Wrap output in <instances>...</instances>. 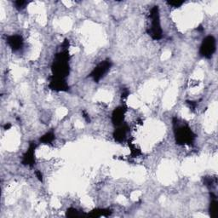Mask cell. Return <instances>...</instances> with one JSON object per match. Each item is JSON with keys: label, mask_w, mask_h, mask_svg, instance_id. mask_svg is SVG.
I'll return each instance as SVG.
<instances>
[{"label": "cell", "mask_w": 218, "mask_h": 218, "mask_svg": "<svg viewBox=\"0 0 218 218\" xmlns=\"http://www.w3.org/2000/svg\"><path fill=\"white\" fill-rule=\"evenodd\" d=\"M201 50L204 56H211L213 51L215 50V39L213 37H208L203 43Z\"/></svg>", "instance_id": "cell-1"}, {"label": "cell", "mask_w": 218, "mask_h": 218, "mask_svg": "<svg viewBox=\"0 0 218 218\" xmlns=\"http://www.w3.org/2000/svg\"><path fill=\"white\" fill-rule=\"evenodd\" d=\"M12 37H13V39H14V40H15V41H20V42H18V44H22V42H21V37L19 38L18 40H16V38H17V37H16V36H13ZM14 40H13V41H14ZM12 47H13V48L15 47L16 49H18V47H17V45H16V42H15V43H12Z\"/></svg>", "instance_id": "cell-2"}]
</instances>
